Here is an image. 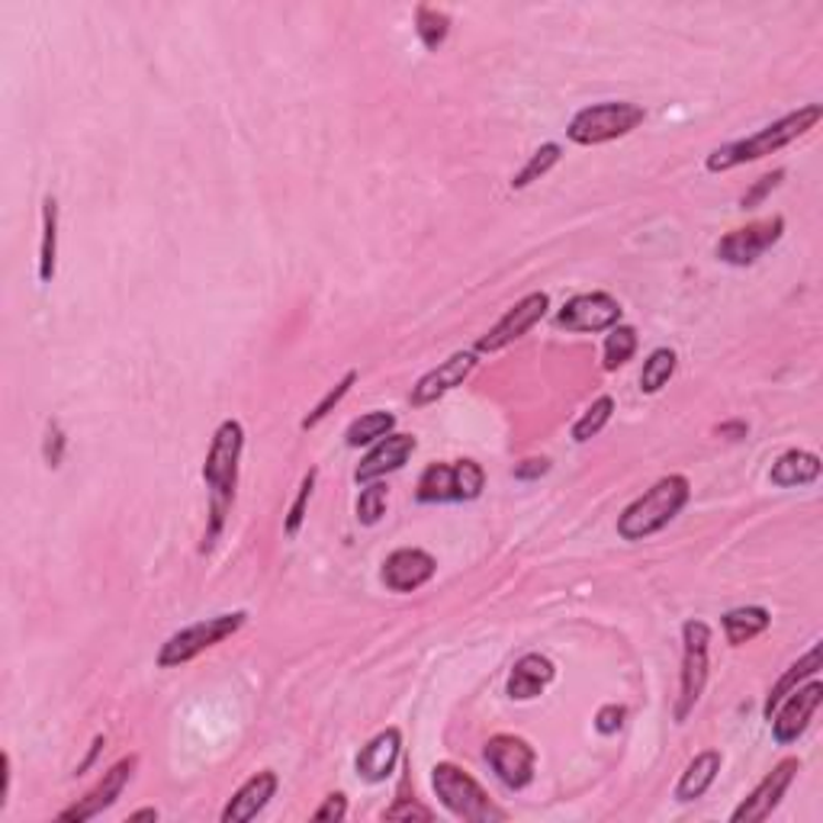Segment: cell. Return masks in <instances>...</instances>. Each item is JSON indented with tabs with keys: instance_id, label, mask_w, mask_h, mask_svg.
Listing matches in <instances>:
<instances>
[{
	"instance_id": "6da1fadb",
	"label": "cell",
	"mask_w": 823,
	"mask_h": 823,
	"mask_svg": "<svg viewBox=\"0 0 823 823\" xmlns=\"http://www.w3.org/2000/svg\"><path fill=\"white\" fill-rule=\"evenodd\" d=\"M821 119H823L821 104H808V107H801V110H794V113H788V117L769 122L766 129H759V132L746 136V139H740V142H730V145L714 149V152L707 155L705 167L711 171V174H721V171L740 167V164H746V161H759V158L772 155V152H779V149H784V145H791L794 139L808 136V132H811Z\"/></svg>"
},
{
	"instance_id": "7a4b0ae2",
	"label": "cell",
	"mask_w": 823,
	"mask_h": 823,
	"mask_svg": "<svg viewBox=\"0 0 823 823\" xmlns=\"http://www.w3.org/2000/svg\"><path fill=\"white\" fill-rule=\"evenodd\" d=\"M241 447H245V429L236 419H226L209 444L206 464H203V479L209 486V499H213V524L206 531V548L213 544V538L219 534L226 511L236 499V483H238V461H241Z\"/></svg>"
},
{
	"instance_id": "3957f363",
	"label": "cell",
	"mask_w": 823,
	"mask_h": 823,
	"mask_svg": "<svg viewBox=\"0 0 823 823\" xmlns=\"http://www.w3.org/2000/svg\"><path fill=\"white\" fill-rule=\"evenodd\" d=\"M689 499H692V483L682 473H669L621 511L618 534L625 541H643V538L663 531L669 521L689 506Z\"/></svg>"
},
{
	"instance_id": "277c9868",
	"label": "cell",
	"mask_w": 823,
	"mask_h": 823,
	"mask_svg": "<svg viewBox=\"0 0 823 823\" xmlns=\"http://www.w3.org/2000/svg\"><path fill=\"white\" fill-rule=\"evenodd\" d=\"M432 784L441 798V804L461 817V821L470 823H492V821H506V811L496 808L489 801V794L483 791V784L473 779L467 769L454 766V762H437L432 769Z\"/></svg>"
},
{
	"instance_id": "5b68a950",
	"label": "cell",
	"mask_w": 823,
	"mask_h": 823,
	"mask_svg": "<svg viewBox=\"0 0 823 823\" xmlns=\"http://www.w3.org/2000/svg\"><path fill=\"white\" fill-rule=\"evenodd\" d=\"M643 119H647V113L637 104L605 100V104L580 110L576 117L570 119L566 136L576 145H602V142H611V139H621V136L634 132Z\"/></svg>"
},
{
	"instance_id": "8992f818",
	"label": "cell",
	"mask_w": 823,
	"mask_h": 823,
	"mask_svg": "<svg viewBox=\"0 0 823 823\" xmlns=\"http://www.w3.org/2000/svg\"><path fill=\"white\" fill-rule=\"evenodd\" d=\"M248 615L245 611H232V615H216V618H206V621H196L191 628L177 630L164 640L161 653H158V667L161 669H174L184 667L196 660L203 650L223 643L226 637H232L238 630L245 628Z\"/></svg>"
},
{
	"instance_id": "52a82bcc",
	"label": "cell",
	"mask_w": 823,
	"mask_h": 823,
	"mask_svg": "<svg viewBox=\"0 0 823 823\" xmlns=\"http://www.w3.org/2000/svg\"><path fill=\"white\" fill-rule=\"evenodd\" d=\"M483 467L476 461L432 464L419 479V502H473L483 492Z\"/></svg>"
},
{
	"instance_id": "ba28073f",
	"label": "cell",
	"mask_w": 823,
	"mask_h": 823,
	"mask_svg": "<svg viewBox=\"0 0 823 823\" xmlns=\"http://www.w3.org/2000/svg\"><path fill=\"white\" fill-rule=\"evenodd\" d=\"M682 689H679V705H675V721L685 724L689 714L695 711L707 682V650H711V628L705 621H685L682 625Z\"/></svg>"
},
{
	"instance_id": "9c48e42d",
	"label": "cell",
	"mask_w": 823,
	"mask_h": 823,
	"mask_svg": "<svg viewBox=\"0 0 823 823\" xmlns=\"http://www.w3.org/2000/svg\"><path fill=\"white\" fill-rule=\"evenodd\" d=\"M486 762L492 766V772L499 776V782L509 784L511 791H521L528 788L531 779H534V762H538V752L534 746L515 734H496L486 749H483Z\"/></svg>"
},
{
	"instance_id": "30bf717a",
	"label": "cell",
	"mask_w": 823,
	"mask_h": 823,
	"mask_svg": "<svg viewBox=\"0 0 823 823\" xmlns=\"http://www.w3.org/2000/svg\"><path fill=\"white\" fill-rule=\"evenodd\" d=\"M784 232V219L782 216H772V219H759V223H749L744 229H734L727 236L717 241V258L724 264H734V268H746V264H756Z\"/></svg>"
},
{
	"instance_id": "8fae6325",
	"label": "cell",
	"mask_w": 823,
	"mask_h": 823,
	"mask_svg": "<svg viewBox=\"0 0 823 823\" xmlns=\"http://www.w3.org/2000/svg\"><path fill=\"white\" fill-rule=\"evenodd\" d=\"M550 310L548 293H528L521 303H515L509 313L502 315L479 342H476V354H496L509 348L511 342H518L531 325H538Z\"/></svg>"
},
{
	"instance_id": "7c38bea8",
	"label": "cell",
	"mask_w": 823,
	"mask_h": 823,
	"mask_svg": "<svg viewBox=\"0 0 823 823\" xmlns=\"http://www.w3.org/2000/svg\"><path fill=\"white\" fill-rule=\"evenodd\" d=\"M821 702L823 685L817 679H811L808 685H798L791 695H784L779 707L772 711V717H769L772 721V737L782 746L794 744L808 730V724H811V717L821 707Z\"/></svg>"
},
{
	"instance_id": "4fadbf2b",
	"label": "cell",
	"mask_w": 823,
	"mask_h": 823,
	"mask_svg": "<svg viewBox=\"0 0 823 823\" xmlns=\"http://www.w3.org/2000/svg\"><path fill=\"white\" fill-rule=\"evenodd\" d=\"M618 322L621 303L608 293H580L556 313V325L566 332H608Z\"/></svg>"
},
{
	"instance_id": "5bb4252c",
	"label": "cell",
	"mask_w": 823,
	"mask_h": 823,
	"mask_svg": "<svg viewBox=\"0 0 823 823\" xmlns=\"http://www.w3.org/2000/svg\"><path fill=\"white\" fill-rule=\"evenodd\" d=\"M798 769H801V762L798 759H782L762 782L752 788V794L746 798L744 804L730 814V821L734 823H756V821H766L776 808H779V801L784 798V791H788V784L794 782V776H798Z\"/></svg>"
},
{
	"instance_id": "9a60e30c",
	"label": "cell",
	"mask_w": 823,
	"mask_h": 823,
	"mask_svg": "<svg viewBox=\"0 0 823 823\" xmlns=\"http://www.w3.org/2000/svg\"><path fill=\"white\" fill-rule=\"evenodd\" d=\"M132 769H136V756L119 759L117 766H113L110 772H104V779H100V782L94 784V788L80 798L78 804H72L68 811H62V821H72V823L94 821L97 814H104L107 808H113V804H117V798L122 794V788H126L129 779H132Z\"/></svg>"
},
{
	"instance_id": "2e32d148",
	"label": "cell",
	"mask_w": 823,
	"mask_h": 823,
	"mask_svg": "<svg viewBox=\"0 0 823 823\" xmlns=\"http://www.w3.org/2000/svg\"><path fill=\"white\" fill-rule=\"evenodd\" d=\"M476 351H457L451 354L444 364H437L434 370H429L415 387H412V405H432L441 396H447L451 390L464 387V380L476 370Z\"/></svg>"
},
{
	"instance_id": "e0dca14e",
	"label": "cell",
	"mask_w": 823,
	"mask_h": 823,
	"mask_svg": "<svg viewBox=\"0 0 823 823\" xmlns=\"http://www.w3.org/2000/svg\"><path fill=\"white\" fill-rule=\"evenodd\" d=\"M434 570H437V563H434L432 553L419 548H402L392 550L390 556L383 560L380 576H383V586L390 592L405 595V592H415V588L425 586L434 576Z\"/></svg>"
},
{
	"instance_id": "ac0fdd59",
	"label": "cell",
	"mask_w": 823,
	"mask_h": 823,
	"mask_svg": "<svg viewBox=\"0 0 823 823\" xmlns=\"http://www.w3.org/2000/svg\"><path fill=\"white\" fill-rule=\"evenodd\" d=\"M415 447H419V441H415L412 434H387V437H380L377 447L357 464L354 479H357V483H377V479L387 476V473L402 470L405 461L415 454Z\"/></svg>"
},
{
	"instance_id": "d6986e66",
	"label": "cell",
	"mask_w": 823,
	"mask_h": 823,
	"mask_svg": "<svg viewBox=\"0 0 823 823\" xmlns=\"http://www.w3.org/2000/svg\"><path fill=\"white\" fill-rule=\"evenodd\" d=\"M399 752H402V734L396 727H387L383 734H377L370 744L357 752V776L370 784L387 782L392 769H396Z\"/></svg>"
},
{
	"instance_id": "ffe728a7",
	"label": "cell",
	"mask_w": 823,
	"mask_h": 823,
	"mask_svg": "<svg viewBox=\"0 0 823 823\" xmlns=\"http://www.w3.org/2000/svg\"><path fill=\"white\" fill-rule=\"evenodd\" d=\"M277 794V776L274 772H258L232 794V801L223 811V823H245L255 821Z\"/></svg>"
},
{
	"instance_id": "44dd1931",
	"label": "cell",
	"mask_w": 823,
	"mask_h": 823,
	"mask_svg": "<svg viewBox=\"0 0 823 823\" xmlns=\"http://www.w3.org/2000/svg\"><path fill=\"white\" fill-rule=\"evenodd\" d=\"M553 679H556L553 660H548L544 653H528V657H521L511 667L506 692H509V699H515V702H531V699H538L548 689Z\"/></svg>"
},
{
	"instance_id": "7402d4cb",
	"label": "cell",
	"mask_w": 823,
	"mask_h": 823,
	"mask_svg": "<svg viewBox=\"0 0 823 823\" xmlns=\"http://www.w3.org/2000/svg\"><path fill=\"white\" fill-rule=\"evenodd\" d=\"M721 752L717 749H705V752H699L689 766H685V772H682V779L675 784V798L679 801H695V798H702L707 788L714 784L717 779V772H721Z\"/></svg>"
},
{
	"instance_id": "603a6c76",
	"label": "cell",
	"mask_w": 823,
	"mask_h": 823,
	"mask_svg": "<svg viewBox=\"0 0 823 823\" xmlns=\"http://www.w3.org/2000/svg\"><path fill=\"white\" fill-rule=\"evenodd\" d=\"M772 483L776 486H811L821 476V457L811 451H784L782 457L772 464Z\"/></svg>"
},
{
	"instance_id": "cb8c5ba5",
	"label": "cell",
	"mask_w": 823,
	"mask_h": 823,
	"mask_svg": "<svg viewBox=\"0 0 823 823\" xmlns=\"http://www.w3.org/2000/svg\"><path fill=\"white\" fill-rule=\"evenodd\" d=\"M821 660H823V647L821 643H814L794 667H788V672H784L782 679L772 685V692H769V699H766V717H772V711L779 707V702H782L784 695H791L804 679H814L817 675V669H821Z\"/></svg>"
},
{
	"instance_id": "d4e9b609",
	"label": "cell",
	"mask_w": 823,
	"mask_h": 823,
	"mask_svg": "<svg viewBox=\"0 0 823 823\" xmlns=\"http://www.w3.org/2000/svg\"><path fill=\"white\" fill-rule=\"evenodd\" d=\"M769 611L759 605H746V608H734L724 615V634L730 640V647H744L752 637H759L762 630L769 628Z\"/></svg>"
},
{
	"instance_id": "484cf974",
	"label": "cell",
	"mask_w": 823,
	"mask_h": 823,
	"mask_svg": "<svg viewBox=\"0 0 823 823\" xmlns=\"http://www.w3.org/2000/svg\"><path fill=\"white\" fill-rule=\"evenodd\" d=\"M55 255H58V203L55 196L42 199V245H40V280H55Z\"/></svg>"
},
{
	"instance_id": "4316f807",
	"label": "cell",
	"mask_w": 823,
	"mask_h": 823,
	"mask_svg": "<svg viewBox=\"0 0 823 823\" xmlns=\"http://www.w3.org/2000/svg\"><path fill=\"white\" fill-rule=\"evenodd\" d=\"M392 429H396V415L392 412H367V415L354 419L351 425H348L345 441H348V447H364V444H373V441L387 437Z\"/></svg>"
},
{
	"instance_id": "83f0119b",
	"label": "cell",
	"mask_w": 823,
	"mask_h": 823,
	"mask_svg": "<svg viewBox=\"0 0 823 823\" xmlns=\"http://www.w3.org/2000/svg\"><path fill=\"white\" fill-rule=\"evenodd\" d=\"M675 364H679V357H675L672 348H657V351L643 360V370H640V390L650 392V396L663 390L669 380H672V373H675Z\"/></svg>"
},
{
	"instance_id": "f1b7e54d",
	"label": "cell",
	"mask_w": 823,
	"mask_h": 823,
	"mask_svg": "<svg viewBox=\"0 0 823 823\" xmlns=\"http://www.w3.org/2000/svg\"><path fill=\"white\" fill-rule=\"evenodd\" d=\"M556 161H560V145H556V142L541 145L534 155L528 158V164H524V167L511 177V191H524V187H531L534 181H541V177L548 174Z\"/></svg>"
},
{
	"instance_id": "f546056e",
	"label": "cell",
	"mask_w": 823,
	"mask_h": 823,
	"mask_svg": "<svg viewBox=\"0 0 823 823\" xmlns=\"http://www.w3.org/2000/svg\"><path fill=\"white\" fill-rule=\"evenodd\" d=\"M415 30H419V40L422 45L429 48V52H437L444 40H447V33H451V17L444 13V10H437V7H419V23H415Z\"/></svg>"
},
{
	"instance_id": "4dcf8cb0",
	"label": "cell",
	"mask_w": 823,
	"mask_h": 823,
	"mask_svg": "<svg viewBox=\"0 0 823 823\" xmlns=\"http://www.w3.org/2000/svg\"><path fill=\"white\" fill-rule=\"evenodd\" d=\"M634 351H637V332L630 325L608 328V338H605V370L625 367L630 357H634Z\"/></svg>"
},
{
	"instance_id": "1f68e13d",
	"label": "cell",
	"mask_w": 823,
	"mask_h": 823,
	"mask_svg": "<svg viewBox=\"0 0 823 823\" xmlns=\"http://www.w3.org/2000/svg\"><path fill=\"white\" fill-rule=\"evenodd\" d=\"M611 412H615V399H611V396H598L586 412H583V419L573 425V441H576V444H586L588 437H595V434L608 425Z\"/></svg>"
},
{
	"instance_id": "d6a6232c",
	"label": "cell",
	"mask_w": 823,
	"mask_h": 823,
	"mask_svg": "<svg viewBox=\"0 0 823 823\" xmlns=\"http://www.w3.org/2000/svg\"><path fill=\"white\" fill-rule=\"evenodd\" d=\"M387 486L383 483H367V489L357 499V521L360 524H377L387 515Z\"/></svg>"
},
{
	"instance_id": "836d02e7",
	"label": "cell",
	"mask_w": 823,
	"mask_h": 823,
	"mask_svg": "<svg viewBox=\"0 0 823 823\" xmlns=\"http://www.w3.org/2000/svg\"><path fill=\"white\" fill-rule=\"evenodd\" d=\"M354 380H357V370H348V373H345V380H342V383H338L335 390L325 392V399H322V402L315 405L313 412H310V415L303 419V425H300V429H303V432L315 429V425H318V422H322V419H325V415H328V412H332V409H335V405H338V402H342V399H345V396L351 392Z\"/></svg>"
},
{
	"instance_id": "e575fe53",
	"label": "cell",
	"mask_w": 823,
	"mask_h": 823,
	"mask_svg": "<svg viewBox=\"0 0 823 823\" xmlns=\"http://www.w3.org/2000/svg\"><path fill=\"white\" fill-rule=\"evenodd\" d=\"M315 476L318 470H310L303 476V483H300V492H296V502H293V509L286 515V534L290 538H296L300 534V524H303V518H306V506H310V496H313V486H315Z\"/></svg>"
},
{
	"instance_id": "d590c367",
	"label": "cell",
	"mask_w": 823,
	"mask_h": 823,
	"mask_svg": "<svg viewBox=\"0 0 823 823\" xmlns=\"http://www.w3.org/2000/svg\"><path fill=\"white\" fill-rule=\"evenodd\" d=\"M782 177H784V171H772V174L759 177V181H756V187H752V191H746L744 199H740V209H756L766 196L772 194V191L782 184Z\"/></svg>"
},
{
	"instance_id": "8d00e7d4",
	"label": "cell",
	"mask_w": 823,
	"mask_h": 823,
	"mask_svg": "<svg viewBox=\"0 0 823 823\" xmlns=\"http://www.w3.org/2000/svg\"><path fill=\"white\" fill-rule=\"evenodd\" d=\"M383 821H432V811H429V808H422L419 801L399 798L390 811H383Z\"/></svg>"
},
{
	"instance_id": "74e56055",
	"label": "cell",
	"mask_w": 823,
	"mask_h": 823,
	"mask_svg": "<svg viewBox=\"0 0 823 823\" xmlns=\"http://www.w3.org/2000/svg\"><path fill=\"white\" fill-rule=\"evenodd\" d=\"M42 454H45V464L55 470V467H62V457H65V432L58 429V422H52L48 425V432H45V444H42Z\"/></svg>"
},
{
	"instance_id": "f35d334b",
	"label": "cell",
	"mask_w": 823,
	"mask_h": 823,
	"mask_svg": "<svg viewBox=\"0 0 823 823\" xmlns=\"http://www.w3.org/2000/svg\"><path fill=\"white\" fill-rule=\"evenodd\" d=\"M625 717H628V707L625 705H605L598 714H595V730H598V734H605V737H611V734H618V730H621Z\"/></svg>"
},
{
	"instance_id": "ab89813d",
	"label": "cell",
	"mask_w": 823,
	"mask_h": 823,
	"mask_svg": "<svg viewBox=\"0 0 823 823\" xmlns=\"http://www.w3.org/2000/svg\"><path fill=\"white\" fill-rule=\"evenodd\" d=\"M345 817H348V798L342 791L328 794L325 804L315 811V821H345Z\"/></svg>"
},
{
	"instance_id": "60d3db41",
	"label": "cell",
	"mask_w": 823,
	"mask_h": 823,
	"mask_svg": "<svg viewBox=\"0 0 823 823\" xmlns=\"http://www.w3.org/2000/svg\"><path fill=\"white\" fill-rule=\"evenodd\" d=\"M515 479H541L544 473H550V461L548 457H528L521 464H515Z\"/></svg>"
},
{
	"instance_id": "b9f144b4",
	"label": "cell",
	"mask_w": 823,
	"mask_h": 823,
	"mask_svg": "<svg viewBox=\"0 0 823 823\" xmlns=\"http://www.w3.org/2000/svg\"><path fill=\"white\" fill-rule=\"evenodd\" d=\"M717 434L721 437H730V441H740L749 434V425L746 422H724V425H717Z\"/></svg>"
},
{
	"instance_id": "7bdbcfd3",
	"label": "cell",
	"mask_w": 823,
	"mask_h": 823,
	"mask_svg": "<svg viewBox=\"0 0 823 823\" xmlns=\"http://www.w3.org/2000/svg\"><path fill=\"white\" fill-rule=\"evenodd\" d=\"M100 749H104V737H97V740H94V749L87 752V759H84L78 769H75V776H84V772H87V769L94 766V759H97V752H100Z\"/></svg>"
},
{
	"instance_id": "ee69618b",
	"label": "cell",
	"mask_w": 823,
	"mask_h": 823,
	"mask_svg": "<svg viewBox=\"0 0 823 823\" xmlns=\"http://www.w3.org/2000/svg\"><path fill=\"white\" fill-rule=\"evenodd\" d=\"M129 821H132V823H139V821H158V811H155V808H142V811L129 814Z\"/></svg>"
}]
</instances>
